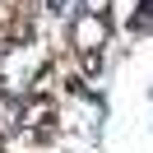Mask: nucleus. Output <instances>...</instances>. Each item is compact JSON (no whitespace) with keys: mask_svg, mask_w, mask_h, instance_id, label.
<instances>
[{"mask_svg":"<svg viewBox=\"0 0 153 153\" xmlns=\"http://www.w3.org/2000/svg\"><path fill=\"white\" fill-rule=\"evenodd\" d=\"M107 5H111V0H84V14L97 19V14H107Z\"/></svg>","mask_w":153,"mask_h":153,"instance_id":"2","label":"nucleus"},{"mask_svg":"<svg viewBox=\"0 0 153 153\" xmlns=\"http://www.w3.org/2000/svg\"><path fill=\"white\" fill-rule=\"evenodd\" d=\"M74 42H79V51H93V42H102V23H97L93 14H84V19L74 23Z\"/></svg>","mask_w":153,"mask_h":153,"instance_id":"1","label":"nucleus"}]
</instances>
